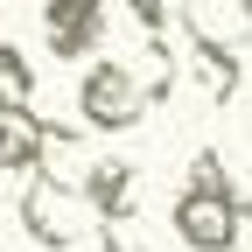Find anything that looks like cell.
I'll return each instance as SVG.
<instances>
[{
  "mask_svg": "<svg viewBox=\"0 0 252 252\" xmlns=\"http://www.w3.org/2000/svg\"><path fill=\"white\" fill-rule=\"evenodd\" d=\"M14 217H21L28 245H42V252H70V245L91 231V217H98V210H91V196H84L77 182H63V175L49 168V175H28Z\"/></svg>",
  "mask_w": 252,
  "mask_h": 252,
  "instance_id": "obj_1",
  "label": "cell"
},
{
  "mask_svg": "<svg viewBox=\"0 0 252 252\" xmlns=\"http://www.w3.org/2000/svg\"><path fill=\"white\" fill-rule=\"evenodd\" d=\"M147 105H154L147 77L133 70V63H119V56L91 63V70H84V84H77V112H84V133H133V126L147 119Z\"/></svg>",
  "mask_w": 252,
  "mask_h": 252,
  "instance_id": "obj_2",
  "label": "cell"
},
{
  "mask_svg": "<svg viewBox=\"0 0 252 252\" xmlns=\"http://www.w3.org/2000/svg\"><path fill=\"white\" fill-rule=\"evenodd\" d=\"M168 231L182 238V252H238V238H245V196L238 189L182 182L175 203H168Z\"/></svg>",
  "mask_w": 252,
  "mask_h": 252,
  "instance_id": "obj_3",
  "label": "cell"
},
{
  "mask_svg": "<svg viewBox=\"0 0 252 252\" xmlns=\"http://www.w3.org/2000/svg\"><path fill=\"white\" fill-rule=\"evenodd\" d=\"M42 42H49L56 63L98 56V42H105V0H49L42 7Z\"/></svg>",
  "mask_w": 252,
  "mask_h": 252,
  "instance_id": "obj_4",
  "label": "cell"
},
{
  "mask_svg": "<svg viewBox=\"0 0 252 252\" xmlns=\"http://www.w3.org/2000/svg\"><path fill=\"white\" fill-rule=\"evenodd\" d=\"M133 189H140V168L133 161H112V154L84 161V196H91V210H98V224L133 217Z\"/></svg>",
  "mask_w": 252,
  "mask_h": 252,
  "instance_id": "obj_5",
  "label": "cell"
},
{
  "mask_svg": "<svg viewBox=\"0 0 252 252\" xmlns=\"http://www.w3.org/2000/svg\"><path fill=\"white\" fill-rule=\"evenodd\" d=\"M49 161V119L0 112V175H35Z\"/></svg>",
  "mask_w": 252,
  "mask_h": 252,
  "instance_id": "obj_6",
  "label": "cell"
},
{
  "mask_svg": "<svg viewBox=\"0 0 252 252\" xmlns=\"http://www.w3.org/2000/svg\"><path fill=\"white\" fill-rule=\"evenodd\" d=\"M245 42H217V35H189V63H196V77L217 105H231L238 98V77H245Z\"/></svg>",
  "mask_w": 252,
  "mask_h": 252,
  "instance_id": "obj_7",
  "label": "cell"
},
{
  "mask_svg": "<svg viewBox=\"0 0 252 252\" xmlns=\"http://www.w3.org/2000/svg\"><path fill=\"white\" fill-rule=\"evenodd\" d=\"M28 98H35V63L14 42H0V112H28Z\"/></svg>",
  "mask_w": 252,
  "mask_h": 252,
  "instance_id": "obj_8",
  "label": "cell"
},
{
  "mask_svg": "<svg viewBox=\"0 0 252 252\" xmlns=\"http://www.w3.org/2000/svg\"><path fill=\"white\" fill-rule=\"evenodd\" d=\"M189 182H196V189H238L217 147H196V154H189Z\"/></svg>",
  "mask_w": 252,
  "mask_h": 252,
  "instance_id": "obj_9",
  "label": "cell"
},
{
  "mask_svg": "<svg viewBox=\"0 0 252 252\" xmlns=\"http://www.w3.org/2000/svg\"><path fill=\"white\" fill-rule=\"evenodd\" d=\"M175 7L182 0H126V14H133L147 35H168V21H175Z\"/></svg>",
  "mask_w": 252,
  "mask_h": 252,
  "instance_id": "obj_10",
  "label": "cell"
},
{
  "mask_svg": "<svg viewBox=\"0 0 252 252\" xmlns=\"http://www.w3.org/2000/svg\"><path fill=\"white\" fill-rule=\"evenodd\" d=\"M35 252H42V245H35Z\"/></svg>",
  "mask_w": 252,
  "mask_h": 252,
  "instance_id": "obj_11",
  "label": "cell"
}]
</instances>
